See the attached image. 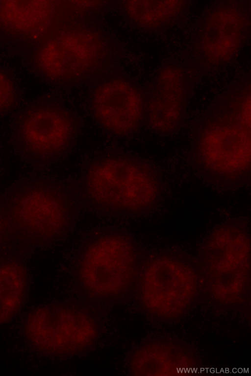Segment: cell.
<instances>
[{
  "label": "cell",
  "instance_id": "6da1fadb",
  "mask_svg": "<svg viewBox=\"0 0 251 376\" xmlns=\"http://www.w3.org/2000/svg\"><path fill=\"white\" fill-rule=\"evenodd\" d=\"M85 186L94 203L110 211H146L154 204L158 191L153 169L127 157H106L94 162L87 173Z\"/></svg>",
  "mask_w": 251,
  "mask_h": 376
},
{
  "label": "cell",
  "instance_id": "7a4b0ae2",
  "mask_svg": "<svg viewBox=\"0 0 251 376\" xmlns=\"http://www.w3.org/2000/svg\"><path fill=\"white\" fill-rule=\"evenodd\" d=\"M137 255L127 236L120 233L103 235L83 251L79 266L80 280L93 293L117 294L129 286Z\"/></svg>",
  "mask_w": 251,
  "mask_h": 376
},
{
  "label": "cell",
  "instance_id": "3957f363",
  "mask_svg": "<svg viewBox=\"0 0 251 376\" xmlns=\"http://www.w3.org/2000/svg\"><path fill=\"white\" fill-rule=\"evenodd\" d=\"M25 332L35 350L53 355L84 349L94 340L96 329L88 316L78 310L44 306L28 314Z\"/></svg>",
  "mask_w": 251,
  "mask_h": 376
},
{
  "label": "cell",
  "instance_id": "277c9868",
  "mask_svg": "<svg viewBox=\"0 0 251 376\" xmlns=\"http://www.w3.org/2000/svg\"><path fill=\"white\" fill-rule=\"evenodd\" d=\"M13 208L17 223L38 236L60 235L70 223V204L64 194L56 188L43 187L25 192Z\"/></svg>",
  "mask_w": 251,
  "mask_h": 376
},
{
  "label": "cell",
  "instance_id": "5b68a950",
  "mask_svg": "<svg viewBox=\"0 0 251 376\" xmlns=\"http://www.w3.org/2000/svg\"><path fill=\"white\" fill-rule=\"evenodd\" d=\"M74 122L65 111L54 106L29 110L24 116L22 134L28 149L37 155L50 157L60 154L71 142Z\"/></svg>",
  "mask_w": 251,
  "mask_h": 376
},
{
  "label": "cell",
  "instance_id": "8992f818",
  "mask_svg": "<svg viewBox=\"0 0 251 376\" xmlns=\"http://www.w3.org/2000/svg\"><path fill=\"white\" fill-rule=\"evenodd\" d=\"M93 107L97 120L118 135L135 131L143 116L139 94L130 85L121 81H112L100 87L95 93Z\"/></svg>",
  "mask_w": 251,
  "mask_h": 376
},
{
  "label": "cell",
  "instance_id": "52a82bcc",
  "mask_svg": "<svg viewBox=\"0 0 251 376\" xmlns=\"http://www.w3.org/2000/svg\"><path fill=\"white\" fill-rule=\"evenodd\" d=\"M200 149L212 169L223 174L239 172L250 163V136L243 129L217 127L204 134Z\"/></svg>",
  "mask_w": 251,
  "mask_h": 376
},
{
  "label": "cell",
  "instance_id": "ba28073f",
  "mask_svg": "<svg viewBox=\"0 0 251 376\" xmlns=\"http://www.w3.org/2000/svg\"><path fill=\"white\" fill-rule=\"evenodd\" d=\"M50 14V4L47 1H0V25L11 32L39 30L47 23Z\"/></svg>",
  "mask_w": 251,
  "mask_h": 376
},
{
  "label": "cell",
  "instance_id": "9c48e42d",
  "mask_svg": "<svg viewBox=\"0 0 251 376\" xmlns=\"http://www.w3.org/2000/svg\"><path fill=\"white\" fill-rule=\"evenodd\" d=\"M27 278L19 264L0 266V325L9 322L21 309L26 296Z\"/></svg>",
  "mask_w": 251,
  "mask_h": 376
},
{
  "label": "cell",
  "instance_id": "30bf717a",
  "mask_svg": "<svg viewBox=\"0 0 251 376\" xmlns=\"http://www.w3.org/2000/svg\"><path fill=\"white\" fill-rule=\"evenodd\" d=\"M72 45V43H71ZM71 45L67 46L65 43H53L46 46L40 52L38 58L39 67L47 74H62L69 70L75 63L77 67L86 63V59L91 55L90 50L84 46L79 45L75 39L72 50Z\"/></svg>",
  "mask_w": 251,
  "mask_h": 376
},
{
  "label": "cell",
  "instance_id": "8fae6325",
  "mask_svg": "<svg viewBox=\"0 0 251 376\" xmlns=\"http://www.w3.org/2000/svg\"><path fill=\"white\" fill-rule=\"evenodd\" d=\"M14 100V89L11 81L0 70V111L7 110Z\"/></svg>",
  "mask_w": 251,
  "mask_h": 376
},
{
  "label": "cell",
  "instance_id": "7c38bea8",
  "mask_svg": "<svg viewBox=\"0 0 251 376\" xmlns=\"http://www.w3.org/2000/svg\"><path fill=\"white\" fill-rule=\"evenodd\" d=\"M1 221H0V228H1Z\"/></svg>",
  "mask_w": 251,
  "mask_h": 376
}]
</instances>
